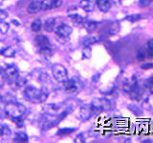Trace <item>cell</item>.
I'll return each instance as SVG.
<instances>
[{
    "mask_svg": "<svg viewBox=\"0 0 153 143\" xmlns=\"http://www.w3.org/2000/svg\"><path fill=\"white\" fill-rule=\"evenodd\" d=\"M63 86L64 89L66 91H69V92H72V91H75L76 89V85L75 83V81L72 79H67L66 81H64Z\"/></svg>",
    "mask_w": 153,
    "mask_h": 143,
    "instance_id": "cell-17",
    "label": "cell"
},
{
    "mask_svg": "<svg viewBox=\"0 0 153 143\" xmlns=\"http://www.w3.org/2000/svg\"><path fill=\"white\" fill-rule=\"evenodd\" d=\"M55 31H56V35L57 36H59L60 38H66L71 35L73 29H72V27L68 25V24L63 23V24H60L59 26H57L55 29Z\"/></svg>",
    "mask_w": 153,
    "mask_h": 143,
    "instance_id": "cell-5",
    "label": "cell"
},
{
    "mask_svg": "<svg viewBox=\"0 0 153 143\" xmlns=\"http://www.w3.org/2000/svg\"><path fill=\"white\" fill-rule=\"evenodd\" d=\"M49 92L44 88L41 90H37L33 86H27L24 90V97H25L28 101L33 103H41L46 101L48 97Z\"/></svg>",
    "mask_w": 153,
    "mask_h": 143,
    "instance_id": "cell-1",
    "label": "cell"
},
{
    "mask_svg": "<svg viewBox=\"0 0 153 143\" xmlns=\"http://www.w3.org/2000/svg\"><path fill=\"white\" fill-rule=\"evenodd\" d=\"M72 132H74V129H68V128H65V129H60L57 132L56 135L59 136H67V135H70Z\"/></svg>",
    "mask_w": 153,
    "mask_h": 143,
    "instance_id": "cell-22",
    "label": "cell"
},
{
    "mask_svg": "<svg viewBox=\"0 0 153 143\" xmlns=\"http://www.w3.org/2000/svg\"><path fill=\"white\" fill-rule=\"evenodd\" d=\"M82 25L84 26V28L89 32H94L96 29L98 28L99 23L98 22H95V21H84V23L82 24Z\"/></svg>",
    "mask_w": 153,
    "mask_h": 143,
    "instance_id": "cell-16",
    "label": "cell"
},
{
    "mask_svg": "<svg viewBox=\"0 0 153 143\" xmlns=\"http://www.w3.org/2000/svg\"><path fill=\"white\" fill-rule=\"evenodd\" d=\"M79 6L86 13L93 12L94 11V8H95L94 3L91 1V0H80Z\"/></svg>",
    "mask_w": 153,
    "mask_h": 143,
    "instance_id": "cell-10",
    "label": "cell"
},
{
    "mask_svg": "<svg viewBox=\"0 0 153 143\" xmlns=\"http://www.w3.org/2000/svg\"><path fill=\"white\" fill-rule=\"evenodd\" d=\"M153 2V0H139L138 1V6L140 8H146Z\"/></svg>",
    "mask_w": 153,
    "mask_h": 143,
    "instance_id": "cell-25",
    "label": "cell"
},
{
    "mask_svg": "<svg viewBox=\"0 0 153 143\" xmlns=\"http://www.w3.org/2000/svg\"><path fill=\"white\" fill-rule=\"evenodd\" d=\"M10 133V129L7 126H0V136H6Z\"/></svg>",
    "mask_w": 153,
    "mask_h": 143,
    "instance_id": "cell-26",
    "label": "cell"
},
{
    "mask_svg": "<svg viewBox=\"0 0 153 143\" xmlns=\"http://www.w3.org/2000/svg\"><path fill=\"white\" fill-rule=\"evenodd\" d=\"M76 143H79V142H85V139L82 135H79L78 136L76 137V139L74 140Z\"/></svg>",
    "mask_w": 153,
    "mask_h": 143,
    "instance_id": "cell-30",
    "label": "cell"
},
{
    "mask_svg": "<svg viewBox=\"0 0 153 143\" xmlns=\"http://www.w3.org/2000/svg\"><path fill=\"white\" fill-rule=\"evenodd\" d=\"M36 44L39 50L40 54L43 55H50L52 52V49H51V43L49 38L45 35H36L35 38Z\"/></svg>",
    "mask_w": 153,
    "mask_h": 143,
    "instance_id": "cell-3",
    "label": "cell"
},
{
    "mask_svg": "<svg viewBox=\"0 0 153 143\" xmlns=\"http://www.w3.org/2000/svg\"><path fill=\"white\" fill-rule=\"evenodd\" d=\"M41 10V5H40V1H33L30 4L28 5L27 7V12L31 14H35L39 13Z\"/></svg>",
    "mask_w": 153,
    "mask_h": 143,
    "instance_id": "cell-9",
    "label": "cell"
},
{
    "mask_svg": "<svg viewBox=\"0 0 153 143\" xmlns=\"http://www.w3.org/2000/svg\"><path fill=\"white\" fill-rule=\"evenodd\" d=\"M111 1V3H115V4H117V3H119L121 0H110Z\"/></svg>",
    "mask_w": 153,
    "mask_h": 143,
    "instance_id": "cell-34",
    "label": "cell"
},
{
    "mask_svg": "<svg viewBox=\"0 0 153 143\" xmlns=\"http://www.w3.org/2000/svg\"><path fill=\"white\" fill-rule=\"evenodd\" d=\"M52 74L54 78L57 82L63 83L64 81L68 79V72L67 69L61 64H55L52 67Z\"/></svg>",
    "mask_w": 153,
    "mask_h": 143,
    "instance_id": "cell-4",
    "label": "cell"
},
{
    "mask_svg": "<svg viewBox=\"0 0 153 143\" xmlns=\"http://www.w3.org/2000/svg\"><path fill=\"white\" fill-rule=\"evenodd\" d=\"M82 55H83V58H90V56H91L90 46H85V48L83 49V52H82Z\"/></svg>",
    "mask_w": 153,
    "mask_h": 143,
    "instance_id": "cell-27",
    "label": "cell"
},
{
    "mask_svg": "<svg viewBox=\"0 0 153 143\" xmlns=\"http://www.w3.org/2000/svg\"><path fill=\"white\" fill-rule=\"evenodd\" d=\"M136 57H137V59H138L139 61H145L146 59L150 58L149 55H148V52H147L146 47H143V48H141V49L137 52Z\"/></svg>",
    "mask_w": 153,
    "mask_h": 143,
    "instance_id": "cell-11",
    "label": "cell"
},
{
    "mask_svg": "<svg viewBox=\"0 0 153 143\" xmlns=\"http://www.w3.org/2000/svg\"><path fill=\"white\" fill-rule=\"evenodd\" d=\"M93 116L92 114V107L91 104H84L80 108V118L82 120H88V119Z\"/></svg>",
    "mask_w": 153,
    "mask_h": 143,
    "instance_id": "cell-6",
    "label": "cell"
},
{
    "mask_svg": "<svg viewBox=\"0 0 153 143\" xmlns=\"http://www.w3.org/2000/svg\"><path fill=\"white\" fill-rule=\"evenodd\" d=\"M149 83H150V84H151V85L153 86V75H152L151 77L149 78Z\"/></svg>",
    "mask_w": 153,
    "mask_h": 143,
    "instance_id": "cell-35",
    "label": "cell"
},
{
    "mask_svg": "<svg viewBox=\"0 0 153 143\" xmlns=\"http://www.w3.org/2000/svg\"><path fill=\"white\" fill-rule=\"evenodd\" d=\"M9 29H10V25L7 22H5V20L0 21V32L3 33V35H6Z\"/></svg>",
    "mask_w": 153,
    "mask_h": 143,
    "instance_id": "cell-21",
    "label": "cell"
},
{
    "mask_svg": "<svg viewBox=\"0 0 153 143\" xmlns=\"http://www.w3.org/2000/svg\"><path fill=\"white\" fill-rule=\"evenodd\" d=\"M42 11H48V10L55 9V1L54 0H41L40 1Z\"/></svg>",
    "mask_w": 153,
    "mask_h": 143,
    "instance_id": "cell-15",
    "label": "cell"
},
{
    "mask_svg": "<svg viewBox=\"0 0 153 143\" xmlns=\"http://www.w3.org/2000/svg\"><path fill=\"white\" fill-rule=\"evenodd\" d=\"M12 22H13V23H14V24H16V26H19V25H20V23H19V22H17L16 20H12Z\"/></svg>",
    "mask_w": 153,
    "mask_h": 143,
    "instance_id": "cell-33",
    "label": "cell"
},
{
    "mask_svg": "<svg viewBox=\"0 0 153 143\" xmlns=\"http://www.w3.org/2000/svg\"><path fill=\"white\" fill-rule=\"evenodd\" d=\"M56 27V19L55 18H48L45 21V23L43 24V28L44 30L48 32H51L55 30Z\"/></svg>",
    "mask_w": 153,
    "mask_h": 143,
    "instance_id": "cell-12",
    "label": "cell"
},
{
    "mask_svg": "<svg viewBox=\"0 0 153 143\" xmlns=\"http://www.w3.org/2000/svg\"><path fill=\"white\" fill-rule=\"evenodd\" d=\"M13 142H19V143H25L29 141V137L25 133L23 132H18L16 133L13 138Z\"/></svg>",
    "mask_w": 153,
    "mask_h": 143,
    "instance_id": "cell-14",
    "label": "cell"
},
{
    "mask_svg": "<svg viewBox=\"0 0 153 143\" xmlns=\"http://www.w3.org/2000/svg\"><path fill=\"white\" fill-rule=\"evenodd\" d=\"M4 74L6 75V77L16 81V79L19 76L18 71L14 66H8L6 69L4 70Z\"/></svg>",
    "mask_w": 153,
    "mask_h": 143,
    "instance_id": "cell-7",
    "label": "cell"
},
{
    "mask_svg": "<svg viewBox=\"0 0 153 143\" xmlns=\"http://www.w3.org/2000/svg\"><path fill=\"white\" fill-rule=\"evenodd\" d=\"M31 29L33 32H39L42 29V22L40 19H36L31 24Z\"/></svg>",
    "mask_w": 153,
    "mask_h": 143,
    "instance_id": "cell-19",
    "label": "cell"
},
{
    "mask_svg": "<svg viewBox=\"0 0 153 143\" xmlns=\"http://www.w3.org/2000/svg\"><path fill=\"white\" fill-rule=\"evenodd\" d=\"M69 17L72 22H74L75 24H78V25H82L85 21L84 18L81 15H79V14H71Z\"/></svg>",
    "mask_w": 153,
    "mask_h": 143,
    "instance_id": "cell-18",
    "label": "cell"
},
{
    "mask_svg": "<svg viewBox=\"0 0 153 143\" xmlns=\"http://www.w3.org/2000/svg\"><path fill=\"white\" fill-rule=\"evenodd\" d=\"M8 15H9V14H8V13L6 11L0 9V21L5 20V19L8 17Z\"/></svg>",
    "mask_w": 153,
    "mask_h": 143,
    "instance_id": "cell-29",
    "label": "cell"
},
{
    "mask_svg": "<svg viewBox=\"0 0 153 143\" xmlns=\"http://www.w3.org/2000/svg\"><path fill=\"white\" fill-rule=\"evenodd\" d=\"M22 116L20 117H16V118H13V121L16 124V126L18 128H22L23 127V121H22V119H21Z\"/></svg>",
    "mask_w": 153,
    "mask_h": 143,
    "instance_id": "cell-28",
    "label": "cell"
},
{
    "mask_svg": "<svg viewBox=\"0 0 153 143\" xmlns=\"http://www.w3.org/2000/svg\"><path fill=\"white\" fill-rule=\"evenodd\" d=\"M62 3H63V0H55V9L59 8Z\"/></svg>",
    "mask_w": 153,
    "mask_h": 143,
    "instance_id": "cell-31",
    "label": "cell"
},
{
    "mask_svg": "<svg viewBox=\"0 0 153 143\" xmlns=\"http://www.w3.org/2000/svg\"><path fill=\"white\" fill-rule=\"evenodd\" d=\"M96 42H97V38L90 36V37H86L85 39L83 40V44L85 46H91L92 44H95Z\"/></svg>",
    "mask_w": 153,
    "mask_h": 143,
    "instance_id": "cell-24",
    "label": "cell"
},
{
    "mask_svg": "<svg viewBox=\"0 0 153 143\" xmlns=\"http://www.w3.org/2000/svg\"><path fill=\"white\" fill-rule=\"evenodd\" d=\"M142 18L143 17H142L141 14H137V13H135V14H130V15H127L126 17V19L127 21L132 22V23H135V22L140 21Z\"/></svg>",
    "mask_w": 153,
    "mask_h": 143,
    "instance_id": "cell-20",
    "label": "cell"
},
{
    "mask_svg": "<svg viewBox=\"0 0 153 143\" xmlns=\"http://www.w3.org/2000/svg\"><path fill=\"white\" fill-rule=\"evenodd\" d=\"M146 49H147L148 55H149L150 58H152V57H153V39H150V40L147 41V43H146Z\"/></svg>",
    "mask_w": 153,
    "mask_h": 143,
    "instance_id": "cell-23",
    "label": "cell"
},
{
    "mask_svg": "<svg viewBox=\"0 0 153 143\" xmlns=\"http://www.w3.org/2000/svg\"><path fill=\"white\" fill-rule=\"evenodd\" d=\"M96 4H97L100 11L102 13H107L112 6L110 0H96Z\"/></svg>",
    "mask_w": 153,
    "mask_h": 143,
    "instance_id": "cell-8",
    "label": "cell"
},
{
    "mask_svg": "<svg viewBox=\"0 0 153 143\" xmlns=\"http://www.w3.org/2000/svg\"><path fill=\"white\" fill-rule=\"evenodd\" d=\"M0 55L5 56V57H14L16 56V50L13 49V47H7V48H3V49L0 51Z\"/></svg>",
    "mask_w": 153,
    "mask_h": 143,
    "instance_id": "cell-13",
    "label": "cell"
},
{
    "mask_svg": "<svg viewBox=\"0 0 153 143\" xmlns=\"http://www.w3.org/2000/svg\"><path fill=\"white\" fill-rule=\"evenodd\" d=\"M5 113L8 116L13 118L20 117L26 113V108L22 104H19L16 102H9L5 106Z\"/></svg>",
    "mask_w": 153,
    "mask_h": 143,
    "instance_id": "cell-2",
    "label": "cell"
},
{
    "mask_svg": "<svg viewBox=\"0 0 153 143\" xmlns=\"http://www.w3.org/2000/svg\"><path fill=\"white\" fill-rule=\"evenodd\" d=\"M142 68H143V69H146V70L150 69V68H153V64H151V63H146V64H143V65L142 66Z\"/></svg>",
    "mask_w": 153,
    "mask_h": 143,
    "instance_id": "cell-32",
    "label": "cell"
}]
</instances>
